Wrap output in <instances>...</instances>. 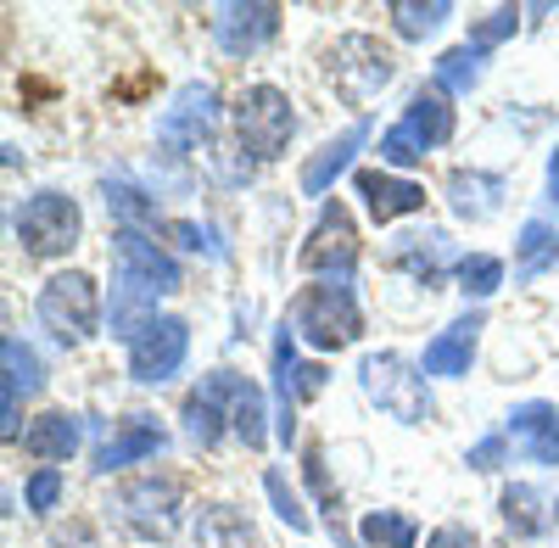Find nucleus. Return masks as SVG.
Instances as JSON below:
<instances>
[{
	"instance_id": "nucleus-1",
	"label": "nucleus",
	"mask_w": 559,
	"mask_h": 548,
	"mask_svg": "<svg viewBox=\"0 0 559 548\" xmlns=\"http://www.w3.org/2000/svg\"><path fill=\"white\" fill-rule=\"evenodd\" d=\"M34 319H39V331H51L57 347L96 342V336H102V319H107V302H102L96 274L57 269L51 281L39 286V297H34Z\"/></svg>"
},
{
	"instance_id": "nucleus-2",
	"label": "nucleus",
	"mask_w": 559,
	"mask_h": 548,
	"mask_svg": "<svg viewBox=\"0 0 559 548\" xmlns=\"http://www.w3.org/2000/svg\"><path fill=\"white\" fill-rule=\"evenodd\" d=\"M107 515L140 537V543H174L185 526V487L168 470H146V476H129L123 487H112L107 498Z\"/></svg>"
},
{
	"instance_id": "nucleus-3",
	"label": "nucleus",
	"mask_w": 559,
	"mask_h": 548,
	"mask_svg": "<svg viewBox=\"0 0 559 548\" xmlns=\"http://www.w3.org/2000/svg\"><path fill=\"white\" fill-rule=\"evenodd\" d=\"M297 342H308L313 353H342L364 336V308H358V291L347 281H313L292 297L286 308Z\"/></svg>"
},
{
	"instance_id": "nucleus-4",
	"label": "nucleus",
	"mask_w": 559,
	"mask_h": 548,
	"mask_svg": "<svg viewBox=\"0 0 559 548\" xmlns=\"http://www.w3.org/2000/svg\"><path fill=\"white\" fill-rule=\"evenodd\" d=\"M229 123H236V146L252 163H280L292 152V134H297V107L280 84H247L236 107H229Z\"/></svg>"
},
{
	"instance_id": "nucleus-5",
	"label": "nucleus",
	"mask_w": 559,
	"mask_h": 548,
	"mask_svg": "<svg viewBox=\"0 0 559 548\" xmlns=\"http://www.w3.org/2000/svg\"><path fill=\"white\" fill-rule=\"evenodd\" d=\"M358 386L364 397L381 408L397 426H426L431 420V381L419 364H408L403 353H364L358 364Z\"/></svg>"
},
{
	"instance_id": "nucleus-6",
	"label": "nucleus",
	"mask_w": 559,
	"mask_h": 548,
	"mask_svg": "<svg viewBox=\"0 0 559 548\" xmlns=\"http://www.w3.org/2000/svg\"><path fill=\"white\" fill-rule=\"evenodd\" d=\"M218 129H224L218 90H213L207 79L179 84V90H174V102H168V107H163V118H157V141H163V157L185 163V157H202V152H213Z\"/></svg>"
},
{
	"instance_id": "nucleus-7",
	"label": "nucleus",
	"mask_w": 559,
	"mask_h": 548,
	"mask_svg": "<svg viewBox=\"0 0 559 548\" xmlns=\"http://www.w3.org/2000/svg\"><path fill=\"white\" fill-rule=\"evenodd\" d=\"M12 236L28 258L51 263V258H68L84 236V207L68 196V191H34L23 196V207L12 213Z\"/></svg>"
},
{
	"instance_id": "nucleus-8",
	"label": "nucleus",
	"mask_w": 559,
	"mask_h": 548,
	"mask_svg": "<svg viewBox=\"0 0 559 548\" xmlns=\"http://www.w3.org/2000/svg\"><path fill=\"white\" fill-rule=\"evenodd\" d=\"M324 79H331V90L347 107H369L397 79V57L376 34H342L331 51H324Z\"/></svg>"
},
{
	"instance_id": "nucleus-9",
	"label": "nucleus",
	"mask_w": 559,
	"mask_h": 548,
	"mask_svg": "<svg viewBox=\"0 0 559 548\" xmlns=\"http://www.w3.org/2000/svg\"><path fill=\"white\" fill-rule=\"evenodd\" d=\"M179 286H185V269L168 247H157L146 230L112 236V291H129V297L157 308V297H174Z\"/></svg>"
},
{
	"instance_id": "nucleus-10",
	"label": "nucleus",
	"mask_w": 559,
	"mask_h": 548,
	"mask_svg": "<svg viewBox=\"0 0 559 548\" xmlns=\"http://www.w3.org/2000/svg\"><path fill=\"white\" fill-rule=\"evenodd\" d=\"M269 364H274V437L292 448V437H297V408H302L308 397L324 392V370H319V364H302L292 319L274 331V353H269Z\"/></svg>"
},
{
	"instance_id": "nucleus-11",
	"label": "nucleus",
	"mask_w": 559,
	"mask_h": 548,
	"mask_svg": "<svg viewBox=\"0 0 559 548\" xmlns=\"http://www.w3.org/2000/svg\"><path fill=\"white\" fill-rule=\"evenodd\" d=\"M302 274H313V281H347L353 286V269H358V224L342 202H324L313 230L297 252Z\"/></svg>"
},
{
	"instance_id": "nucleus-12",
	"label": "nucleus",
	"mask_w": 559,
	"mask_h": 548,
	"mask_svg": "<svg viewBox=\"0 0 559 548\" xmlns=\"http://www.w3.org/2000/svg\"><path fill=\"white\" fill-rule=\"evenodd\" d=\"M123 358H129L134 386H168L185 370V358H191V325H185L179 313H157L152 325L123 347Z\"/></svg>"
},
{
	"instance_id": "nucleus-13",
	"label": "nucleus",
	"mask_w": 559,
	"mask_h": 548,
	"mask_svg": "<svg viewBox=\"0 0 559 548\" xmlns=\"http://www.w3.org/2000/svg\"><path fill=\"white\" fill-rule=\"evenodd\" d=\"M280 7L269 0H252V7H218L213 12V45L229 57V62H252L258 51H269L274 34H280Z\"/></svg>"
},
{
	"instance_id": "nucleus-14",
	"label": "nucleus",
	"mask_w": 559,
	"mask_h": 548,
	"mask_svg": "<svg viewBox=\"0 0 559 548\" xmlns=\"http://www.w3.org/2000/svg\"><path fill=\"white\" fill-rule=\"evenodd\" d=\"M503 437L515 442V460L537 465V470H559V403L548 397H526L509 408Z\"/></svg>"
},
{
	"instance_id": "nucleus-15",
	"label": "nucleus",
	"mask_w": 559,
	"mask_h": 548,
	"mask_svg": "<svg viewBox=\"0 0 559 548\" xmlns=\"http://www.w3.org/2000/svg\"><path fill=\"white\" fill-rule=\"evenodd\" d=\"M481 331H487V313L471 308V313H459L453 325H442L426 353H419V370H426V381H459V376H471V364H476V347H481Z\"/></svg>"
},
{
	"instance_id": "nucleus-16",
	"label": "nucleus",
	"mask_w": 559,
	"mask_h": 548,
	"mask_svg": "<svg viewBox=\"0 0 559 548\" xmlns=\"http://www.w3.org/2000/svg\"><path fill=\"white\" fill-rule=\"evenodd\" d=\"M353 191L364 202V213L376 224H397V218H414L426 213V186L408 174H392V168H358L353 174Z\"/></svg>"
},
{
	"instance_id": "nucleus-17",
	"label": "nucleus",
	"mask_w": 559,
	"mask_h": 548,
	"mask_svg": "<svg viewBox=\"0 0 559 548\" xmlns=\"http://www.w3.org/2000/svg\"><path fill=\"white\" fill-rule=\"evenodd\" d=\"M213 397H224V408H229V431H236V442L241 448H252V453H263L269 448V408H263V386H252L247 376H236V370H213L207 381H202Z\"/></svg>"
},
{
	"instance_id": "nucleus-18",
	"label": "nucleus",
	"mask_w": 559,
	"mask_h": 548,
	"mask_svg": "<svg viewBox=\"0 0 559 548\" xmlns=\"http://www.w3.org/2000/svg\"><path fill=\"white\" fill-rule=\"evenodd\" d=\"M168 453V426H157V415H129L118 420V431L96 448V476H118L129 465H146Z\"/></svg>"
},
{
	"instance_id": "nucleus-19",
	"label": "nucleus",
	"mask_w": 559,
	"mask_h": 548,
	"mask_svg": "<svg viewBox=\"0 0 559 548\" xmlns=\"http://www.w3.org/2000/svg\"><path fill=\"white\" fill-rule=\"evenodd\" d=\"M448 263H453V236L448 230H408L386 247V269L408 274V281H419V286H442Z\"/></svg>"
},
{
	"instance_id": "nucleus-20",
	"label": "nucleus",
	"mask_w": 559,
	"mask_h": 548,
	"mask_svg": "<svg viewBox=\"0 0 559 548\" xmlns=\"http://www.w3.org/2000/svg\"><path fill=\"white\" fill-rule=\"evenodd\" d=\"M79 442H84V415H73V408H45V415H34L23 426V453L39 465H57V470L79 453Z\"/></svg>"
},
{
	"instance_id": "nucleus-21",
	"label": "nucleus",
	"mask_w": 559,
	"mask_h": 548,
	"mask_svg": "<svg viewBox=\"0 0 559 548\" xmlns=\"http://www.w3.org/2000/svg\"><path fill=\"white\" fill-rule=\"evenodd\" d=\"M0 358H7V420H0V437L17 442V437H23V431H17L23 403L39 397V386H45V364H39V353H34L23 336H7V342H0Z\"/></svg>"
},
{
	"instance_id": "nucleus-22",
	"label": "nucleus",
	"mask_w": 559,
	"mask_h": 548,
	"mask_svg": "<svg viewBox=\"0 0 559 548\" xmlns=\"http://www.w3.org/2000/svg\"><path fill=\"white\" fill-rule=\"evenodd\" d=\"M369 146V118H358V123H347L342 134H331L308 163H302V196H324L336 186V179L353 168V157Z\"/></svg>"
},
{
	"instance_id": "nucleus-23",
	"label": "nucleus",
	"mask_w": 559,
	"mask_h": 548,
	"mask_svg": "<svg viewBox=\"0 0 559 548\" xmlns=\"http://www.w3.org/2000/svg\"><path fill=\"white\" fill-rule=\"evenodd\" d=\"M503 191H509L503 174H492V168H453L448 174V207L464 224H487L503 207Z\"/></svg>"
},
{
	"instance_id": "nucleus-24",
	"label": "nucleus",
	"mask_w": 559,
	"mask_h": 548,
	"mask_svg": "<svg viewBox=\"0 0 559 548\" xmlns=\"http://www.w3.org/2000/svg\"><path fill=\"white\" fill-rule=\"evenodd\" d=\"M397 123H403V129H408L426 152H437V146H448V141H453V129H459V118H453V96H442L437 84L414 90Z\"/></svg>"
},
{
	"instance_id": "nucleus-25",
	"label": "nucleus",
	"mask_w": 559,
	"mask_h": 548,
	"mask_svg": "<svg viewBox=\"0 0 559 548\" xmlns=\"http://www.w3.org/2000/svg\"><path fill=\"white\" fill-rule=\"evenodd\" d=\"M191 537H197V548H258V526H252V515L236 510V504H218V498L197 510Z\"/></svg>"
},
{
	"instance_id": "nucleus-26",
	"label": "nucleus",
	"mask_w": 559,
	"mask_h": 548,
	"mask_svg": "<svg viewBox=\"0 0 559 548\" xmlns=\"http://www.w3.org/2000/svg\"><path fill=\"white\" fill-rule=\"evenodd\" d=\"M498 515H503V526L515 532L521 543H537V537L554 526V504H548L532 481H509V487L498 492Z\"/></svg>"
},
{
	"instance_id": "nucleus-27",
	"label": "nucleus",
	"mask_w": 559,
	"mask_h": 548,
	"mask_svg": "<svg viewBox=\"0 0 559 548\" xmlns=\"http://www.w3.org/2000/svg\"><path fill=\"white\" fill-rule=\"evenodd\" d=\"M559 269V224L548 218H526L521 236H515V281H537V274Z\"/></svg>"
},
{
	"instance_id": "nucleus-28",
	"label": "nucleus",
	"mask_w": 559,
	"mask_h": 548,
	"mask_svg": "<svg viewBox=\"0 0 559 548\" xmlns=\"http://www.w3.org/2000/svg\"><path fill=\"white\" fill-rule=\"evenodd\" d=\"M102 196H107V213H112L118 230H157L163 207H157L152 191L129 186V179H102Z\"/></svg>"
},
{
	"instance_id": "nucleus-29",
	"label": "nucleus",
	"mask_w": 559,
	"mask_h": 548,
	"mask_svg": "<svg viewBox=\"0 0 559 548\" xmlns=\"http://www.w3.org/2000/svg\"><path fill=\"white\" fill-rule=\"evenodd\" d=\"M487 79V51H476V45H453V51H442L431 62V84L442 90V96H471V90Z\"/></svg>"
},
{
	"instance_id": "nucleus-30",
	"label": "nucleus",
	"mask_w": 559,
	"mask_h": 548,
	"mask_svg": "<svg viewBox=\"0 0 559 548\" xmlns=\"http://www.w3.org/2000/svg\"><path fill=\"white\" fill-rule=\"evenodd\" d=\"M179 420H185V437H191L197 448H218L224 431H229V408H224V397H213L207 386H197L191 397H185Z\"/></svg>"
},
{
	"instance_id": "nucleus-31",
	"label": "nucleus",
	"mask_w": 559,
	"mask_h": 548,
	"mask_svg": "<svg viewBox=\"0 0 559 548\" xmlns=\"http://www.w3.org/2000/svg\"><path fill=\"white\" fill-rule=\"evenodd\" d=\"M386 17H392V34L397 39H431V34L448 28L453 7H448V0H431V7H419V0H392Z\"/></svg>"
},
{
	"instance_id": "nucleus-32",
	"label": "nucleus",
	"mask_w": 559,
	"mask_h": 548,
	"mask_svg": "<svg viewBox=\"0 0 559 548\" xmlns=\"http://www.w3.org/2000/svg\"><path fill=\"white\" fill-rule=\"evenodd\" d=\"M459 291H464V302H487V297H498L503 291V258H492V252H464L459 258Z\"/></svg>"
},
{
	"instance_id": "nucleus-33",
	"label": "nucleus",
	"mask_w": 559,
	"mask_h": 548,
	"mask_svg": "<svg viewBox=\"0 0 559 548\" xmlns=\"http://www.w3.org/2000/svg\"><path fill=\"white\" fill-rule=\"evenodd\" d=\"M358 537H364V548H414L419 543V521L403 515V510H369L358 521Z\"/></svg>"
},
{
	"instance_id": "nucleus-34",
	"label": "nucleus",
	"mask_w": 559,
	"mask_h": 548,
	"mask_svg": "<svg viewBox=\"0 0 559 548\" xmlns=\"http://www.w3.org/2000/svg\"><path fill=\"white\" fill-rule=\"evenodd\" d=\"M62 492H68V476H62L57 465H39V470H28V481H23V510H28V515H51V510L62 504Z\"/></svg>"
},
{
	"instance_id": "nucleus-35",
	"label": "nucleus",
	"mask_w": 559,
	"mask_h": 548,
	"mask_svg": "<svg viewBox=\"0 0 559 548\" xmlns=\"http://www.w3.org/2000/svg\"><path fill=\"white\" fill-rule=\"evenodd\" d=\"M263 492H269V504H274V515L286 521L292 532H308L313 526V515L302 510V498L292 492V481H286V470H263Z\"/></svg>"
},
{
	"instance_id": "nucleus-36",
	"label": "nucleus",
	"mask_w": 559,
	"mask_h": 548,
	"mask_svg": "<svg viewBox=\"0 0 559 548\" xmlns=\"http://www.w3.org/2000/svg\"><path fill=\"white\" fill-rule=\"evenodd\" d=\"M515 28H521V7H492V12H481V17L471 23V39H464V45H476V51H492V45H503Z\"/></svg>"
},
{
	"instance_id": "nucleus-37",
	"label": "nucleus",
	"mask_w": 559,
	"mask_h": 548,
	"mask_svg": "<svg viewBox=\"0 0 559 548\" xmlns=\"http://www.w3.org/2000/svg\"><path fill=\"white\" fill-rule=\"evenodd\" d=\"M419 163H426V146H419L403 123H392V129L381 134V168L397 174V168H419Z\"/></svg>"
},
{
	"instance_id": "nucleus-38",
	"label": "nucleus",
	"mask_w": 559,
	"mask_h": 548,
	"mask_svg": "<svg viewBox=\"0 0 559 548\" xmlns=\"http://www.w3.org/2000/svg\"><path fill=\"white\" fill-rule=\"evenodd\" d=\"M509 448H515V442H509L503 431H498V437H481L471 453H464V465H471V470H498V465L509 460Z\"/></svg>"
},
{
	"instance_id": "nucleus-39",
	"label": "nucleus",
	"mask_w": 559,
	"mask_h": 548,
	"mask_svg": "<svg viewBox=\"0 0 559 548\" xmlns=\"http://www.w3.org/2000/svg\"><path fill=\"white\" fill-rule=\"evenodd\" d=\"M45 548H102V537H96V526H90V521H68V526L51 532V543H45Z\"/></svg>"
},
{
	"instance_id": "nucleus-40",
	"label": "nucleus",
	"mask_w": 559,
	"mask_h": 548,
	"mask_svg": "<svg viewBox=\"0 0 559 548\" xmlns=\"http://www.w3.org/2000/svg\"><path fill=\"white\" fill-rule=\"evenodd\" d=\"M426 548H481V543H476L471 526H459V521H453V526H437V532L426 537Z\"/></svg>"
},
{
	"instance_id": "nucleus-41",
	"label": "nucleus",
	"mask_w": 559,
	"mask_h": 548,
	"mask_svg": "<svg viewBox=\"0 0 559 548\" xmlns=\"http://www.w3.org/2000/svg\"><path fill=\"white\" fill-rule=\"evenodd\" d=\"M168 236H174L185 252H202V230H197V224H168Z\"/></svg>"
},
{
	"instance_id": "nucleus-42",
	"label": "nucleus",
	"mask_w": 559,
	"mask_h": 548,
	"mask_svg": "<svg viewBox=\"0 0 559 548\" xmlns=\"http://www.w3.org/2000/svg\"><path fill=\"white\" fill-rule=\"evenodd\" d=\"M548 202H559V146L548 152Z\"/></svg>"
},
{
	"instance_id": "nucleus-43",
	"label": "nucleus",
	"mask_w": 559,
	"mask_h": 548,
	"mask_svg": "<svg viewBox=\"0 0 559 548\" xmlns=\"http://www.w3.org/2000/svg\"><path fill=\"white\" fill-rule=\"evenodd\" d=\"M554 521H559V498H554Z\"/></svg>"
}]
</instances>
